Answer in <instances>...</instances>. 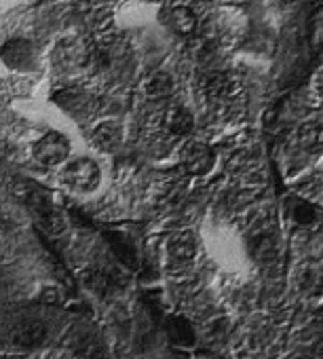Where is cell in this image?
<instances>
[{
	"instance_id": "obj_1",
	"label": "cell",
	"mask_w": 323,
	"mask_h": 359,
	"mask_svg": "<svg viewBox=\"0 0 323 359\" xmlns=\"http://www.w3.org/2000/svg\"><path fill=\"white\" fill-rule=\"evenodd\" d=\"M62 180L64 184L72 191H78V193H89V191H95L102 182V171H99V165L89 158V156H81V158H74L70 161L64 171H62Z\"/></svg>"
},
{
	"instance_id": "obj_2",
	"label": "cell",
	"mask_w": 323,
	"mask_h": 359,
	"mask_svg": "<svg viewBox=\"0 0 323 359\" xmlns=\"http://www.w3.org/2000/svg\"><path fill=\"white\" fill-rule=\"evenodd\" d=\"M32 154H34L36 163H41L45 167H57L70 156V142L64 133L49 131L34 144Z\"/></svg>"
},
{
	"instance_id": "obj_3",
	"label": "cell",
	"mask_w": 323,
	"mask_h": 359,
	"mask_svg": "<svg viewBox=\"0 0 323 359\" xmlns=\"http://www.w3.org/2000/svg\"><path fill=\"white\" fill-rule=\"evenodd\" d=\"M49 336V330L43 321L39 319H26L22 323H18L11 332V342L18 348H39L41 344H45Z\"/></svg>"
},
{
	"instance_id": "obj_4",
	"label": "cell",
	"mask_w": 323,
	"mask_h": 359,
	"mask_svg": "<svg viewBox=\"0 0 323 359\" xmlns=\"http://www.w3.org/2000/svg\"><path fill=\"white\" fill-rule=\"evenodd\" d=\"M182 163H184V169L191 175H205V173H209L214 169L216 154H214V150L207 144L193 142V144L186 146Z\"/></svg>"
},
{
	"instance_id": "obj_5",
	"label": "cell",
	"mask_w": 323,
	"mask_h": 359,
	"mask_svg": "<svg viewBox=\"0 0 323 359\" xmlns=\"http://www.w3.org/2000/svg\"><path fill=\"white\" fill-rule=\"evenodd\" d=\"M165 127L172 135H188L195 127V116L188 108L174 104L165 112Z\"/></svg>"
},
{
	"instance_id": "obj_6",
	"label": "cell",
	"mask_w": 323,
	"mask_h": 359,
	"mask_svg": "<svg viewBox=\"0 0 323 359\" xmlns=\"http://www.w3.org/2000/svg\"><path fill=\"white\" fill-rule=\"evenodd\" d=\"M91 140H93V144H95L99 150L110 152V150H114V148L121 146V142H123V127H121L118 123L108 121V123L99 125V127L93 131V137H91Z\"/></svg>"
},
{
	"instance_id": "obj_7",
	"label": "cell",
	"mask_w": 323,
	"mask_h": 359,
	"mask_svg": "<svg viewBox=\"0 0 323 359\" xmlns=\"http://www.w3.org/2000/svg\"><path fill=\"white\" fill-rule=\"evenodd\" d=\"M235 91H237L235 81L224 72H216L205 81V93H207V97H212L216 102L231 100L235 95Z\"/></svg>"
},
{
	"instance_id": "obj_8",
	"label": "cell",
	"mask_w": 323,
	"mask_h": 359,
	"mask_svg": "<svg viewBox=\"0 0 323 359\" xmlns=\"http://www.w3.org/2000/svg\"><path fill=\"white\" fill-rule=\"evenodd\" d=\"M167 22H170L172 30L182 34V36H191L197 30V15L188 7H174L167 13Z\"/></svg>"
},
{
	"instance_id": "obj_9",
	"label": "cell",
	"mask_w": 323,
	"mask_h": 359,
	"mask_svg": "<svg viewBox=\"0 0 323 359\" xmlns=\"http://www.w3.org/2000/svg\"><path fill=\"white\" fill-rule=\"evenodd\" d=\"M165 330L172 338V342L180 344V346H191L195 344V327L184 319V317H172L165 323Z\"/></svg>"
},
{
	"instance_id": "obj_10",
	"label": "cell",
	"mask_w": 323,
	"mask_h": 359,
	"mask_svg": "<svg viewBox=\"0 0 323 359\" xmlns=\"http://www.w3.org/2000/svg\"><path fill=\"white\" fill-rule=\"evenodd\" d=\"M197 241L191 233H180L170 241V254L176 262H188L195 258Z\"/></svg>"
},
{
	"instance_id": "obj_11",
	"label": "cell",
	"mask_w": 323,
	"mask_h": 359,
	"mask_svg": "<svg viewBox=\"0 0 323 359\" xmlns=\"http://www.w3.org/2000/svg\"><path fill=\"white\" fill-rule=\"evenodd\" d=\"M146 93L152 100H165L172 95L174 91V79L167 72H154L148 81H146Z\"/></svg>"
},
{
	"instance_id": "obj_12",
	"label": "cell",
	"mask_w": 323,
	"mask_h": 359,
	"mask_svg": "<svg viewBox=\"0 0 323 359\" xmlns=\"http://www.w3.org/2000/svg\"><path fill=\"white\" fill-rule=\"evenodd\" d=\"M74 351L85 357V359H104L106 357V348L99 342L97 336L93 334H83L74 340Z\"/></svg>"
},
{
	"instance_id": "obj_13",
	"label": "cell",
	"mask_w": 323,
	"mask_h": 359,
	"mask_svg": "<svg viewBox=\"0 0 323 359\" xmlns=\"http://www.w3.org/2000/svg\"><path fill=\"white\" fill-rule=\"evenodd\" d=\"M60 55L68 66H83L91 60V49L83 41H70L60 49Z\"/></svg>"
},
{
	"instance_id": "obj_14",
	"label": "cell",
	"mask_w": 323,
	"mask_h": 359,
	"mask_svg": "<svg viewBox=\"0 0 323 359\" xmlns=\"http://www.w3.org/2000/svg\"><path fill=\"white\" fill-rule=\"evenodd\" d=\"M87 283H89V287H93L97 294H110L114 287H116V281L112 279V275L110 273H106V271H102V269H95V271H91L89 275H87Z\"/></svg>"
},
{
	"instance_id": "obj_15",
	"label": "cell",
	"mask_w": 323,
	"mask_h": 359,
	"mask_svg": "<svg viewBox=\"0 0 323 359\" xmlns=\"http://www.w3.org/2000/svg\"><path fill=\"white\" fill-rule=\"evenodd\" d=\"M148 3H160V0H148Z\"/></svg>"
}]
</instances>
